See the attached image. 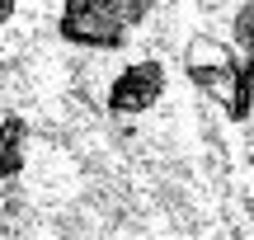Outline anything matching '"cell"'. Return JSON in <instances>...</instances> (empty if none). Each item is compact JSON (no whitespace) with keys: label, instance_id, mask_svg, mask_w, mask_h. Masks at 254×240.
<instances>
[{"label":"cell","instance_id":"3957f363","mask_svg":"<svg viewBox=\"0 0 254 240\" xmlns=\"http://www.w3.org/2000/svg\"><path fill=\"white\" fill-rule=\"evenodd\" d=\"M160 94H165V66L155 61V57H141V61L123 66V71L113 75V85H109V113L136 118V113L155 109Z\"/></svg>","mask_w":254,"mask_h":240},{"label":"cell","instance_id":"7a4b0ae2","mask_svg":"<svg viewBox=\"0 0 254 240\" xmlns=\"http://www.w3.org/2000/svg\"><path fill=\"white\" fill-rule=\"evenodd\" d=\"M155 5L160 0H66L62 14H57V33L71 47L118 52Z\"/></svg>","mask_w":254,"mask_h":240},{"label":"cell","instance_id":"8992f818","mask_svg":"<svg viewBox=\"0 0 254 240\" xmlns=\"http://www.w3.org/2000/svg\"><path fill=\"white\" fill-rule=\"evenodd\" d=\"M9 14H14V0H0V24H9Z\"/></svg>","mask_w":254,"mask_h":240},{"label":"cell","instance_id":"5b68a950","mask_svg":"<svg viewBox=\"0 0 254 240\" xmlns=\"http://www.w3.org/2000/svg\"><path fill=\"white\" fill-rule=\"evenodd\" d=\"M236 43H240V52H254V5L245 0V5H240V14H236Z\"/></svg>","mask_w":254,"mask_h":240},{"label":"cell","instance_id":"277c9868","mask_svg":"<svg viewBox=\"0 0 254 240\" xmlns=\"http://www.w3.org/2000/svg\"><path fill=\"white\" fill-rule=\"evenodd\" d=\"M28 165V122L19 113L0 118V179H14Z\"/></svg>","mask_w":254,"mask_h":240},{"label":"cell","instance_id":"6da1fadb","mask_svg":"<svg viewBox=\"0 0 254 240\" xmlns=\"http://www.w3.org/2000/svg\"><path fill=\"white\" fill-rule=\"evenodd\" d=\"M250 66H254V57L236 52L231 43L207 38V33L189 38V47H184V71H189V80L198 85L212 104H221L231 122H250Z\"/></svg>","mask_w":254,"mask_h":240}]
</instances>
